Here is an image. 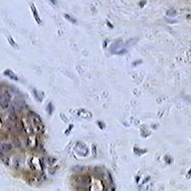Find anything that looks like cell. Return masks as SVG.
Masks as SVG:
<instances>
[{"label":"cell","mask_w":191,"mask_h":191,"mask_svg":"<svg viewBox=\"0 0 191 191\" xmlns=\"http://www.w3.org/2000/svg\"><path fill=\"white\" fill-rule=\"evenodd\" d=\"M29 117L31 118L32 122L38 127V129H43V122H41V119L35 113H30Z\"/></svg>","instance_id":"obj_2"},{"label":"cell","mask_w":191,"mask_h":191,"mask_svg":"<svg viewBox=\"0 0 191 191\" xmlns=\"http://www.w3.org/2000/svg\"><path fill=\"white\" fill-rule=\"evenodd\" d=\"M10 103V96L5 92H0V105L3 108H8Z\"/></svg>","instance_id":"obj_1"},{"label":"cell","mask_w":191,"mask_h":191,"mask_svg":"<svg viewBox=\"0 0 191 191\" xmlns=\"http://www.w3.org/2000/svg\"><path fill=\"white\" fill-rule=\"evenodd\" d=\"M4 74H5V76H7V77H9V78H11V80H15V81L18 80V78L16 77V74L13 73L10 71V69H7V71L4 72Z\"/></svg>","instance_id":"obj_3"},{"label":"cell","mask_w":191,"mask_h":191,"mask_svg":"<svg viewBox=\"0 0 191 191\" xmlns=\"http://www.w3.org/2000/svg\"><path fill=\"white\" fill-rule=\"evenodd\" d=\"M175 14H176L175 10H169V11H167V15H168V16H173V15H175Z\"/></svg>","instance_id":"obj_8"},{"label":"cell","mask_w":191,"mask_h":191,"mask_svg":"<svg viewBox=\"0 0 191 191\" xmlns=\"http://www.w3.org/2000/svg\"><path fill=\"white\" fill-rule=\"evenodd\" d=\"M64 17H66L68 21H71L72 23H77V19H74V18H73L71 15H68V14H64Z\"/></svg>","instance_id":"obj_7"},{"label":"cell","mask_w":191,"mask_h":191,"mask_svg":"<svg viewBox=\"0 0 191 191\" xmlns=\"http://www.w3.org/2000/svg\"><path fill=\"white\" fill-rule=\"evenodd\" d=\"M46 111H48V113L49 115L53 114V106L52 103H49V104L48 105V107H46Z\"/></svg>","instance_id":"obj_6"},{"label":"cell","mask_w":191,"mask_h":191,"mask_svg":"<svg viewBox=\"0 0 191 191\" xmlns=\"http://www.w3.org/2000/svg\"><path fill=\"white\" fill-rule=\"evenodd\" d=\"M31 8H32V12H33V15H34V18H35V20L37 21L40 24L41 21H40V18L38 16V14H37V12H36V9L34 7V5H31Z\"/></svg>","instance_id":"obj_5"},{"label":"cell","mask_w":191,"mask_h":191,"mask_svg":"<svg viewBox=\"0 0 191 191\" xmlns=\"http://www.w3.org/2000/svg\"><path fill=\"white\" fill-rule=\"evenodd\" d=\"M11 149L10 145H8V144H0V151L2 152H7Z\"/></svg>","instance_id":"obj_4"}]
</instances>
